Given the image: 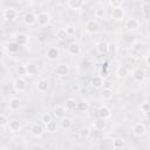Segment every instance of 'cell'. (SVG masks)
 I'll return each instance as SVG.
<instances>
[{
	"mask_svg": "<svg viewBox=\"0 0 150 150\" xmlns=\"http://www.w3.org/2000/svg\"><path fill=\"white\" fill-rule=\"evenodd\" d=\"M54 73L60 77H67L70 73V68L67 63H60L54 68Z\"/></svg>",
	"mask_w": 150,
	"mask_h": 150,
	"instance_id": "6da1fadb",
	"label": "cell"
},
{
	"mask_svg": "<svg viewBox=\"0 0 150 150\" xmlns=\"http://www.w3.org/2000/svg\"><path fill=\"white\" fill-rule=\"evenodd\" d=\"M50 14L48 12H40L38 14V25L41 26V27H45V26H48L50 23Z\"/></svg>",
	"mask_w": 150,
	"mask_h": 150,
	"instance_id": "7a4b0ae2",
	"label": "cell"
},
{
	"mask_svg": "<svg viewBox=\"0 0 150 150\" xmlns=\"http://www.w3.org/2000/svg\"><path fill=\"white\" fill-rule=\"evenodd\" d=\"M100 28V25L98 22L95 20V19H90L86 22V26H84V29L88 34H95Z\"/></svg>",
	"mask_w": 150,
	"mask_h": 150,
	"instance_id": "3957f363",
	"label": "cell"
},
{
	"mask_svg": "<svg viewBox=\"0 0 150 150\" xmlns=\"http://www.w3.org/2000/svg\"><path fill=\"white\" fill-rule=\"evenodd\" d=\"M13 89L16 93H23L27 89V83L22 77H18L13 81Z\"/></svg>",
	"mask_w": 150,
	"mask_h": 150,
	"instance_id": "277c9868",
	"label": "cell"
},
{
	"mask_svg": "<svg viewBox=\"0 0 150 150\" xmlns=\"http://www.w3.org/2000/svg\"><path fill=\"white\" fill-rule=\"evenodd\" d=\"M124 27L129 32H136L139 28V21L137 19H135V18H129V19L125 20Z\"/></svg>",
	"mask_w": 150,
	"mask_h": 150,
	"instance_id": "5b68a950",
	"label": "cell"
},
{
	"mask_svg": "<svg viewBox=\"0 0 150 150\" xmlns=\"http://www.w3.org/2000/svg\"><path fill=\"white\" fill-rule=\"evenodd\" d=\"M2 16L7 21H13V20H15L18 18V11L15 8H13V7H8V8L4 9Z\"/></svg>",
	"mask_w": 150,
	"mask_h": 150,
	"instance_id": "8992f818",
	"label": "cell"
},
{
	"mask_svg": "<svg viewBox=\"0 0 150 150\" xmlns=\"http://www.w3.org/2000/svg\"><path fill=\"white\" fill-rule=\"evenodd\" d=\"M131 76H132L134 81H136V82H142V81L145 80L146 74H145V70H144V69H142V68H136V69H134V70L131 71Z\"/></svg>",
	"mask_w": 150,
	"mask_h": 150,
	"instance_id": "52a82bcc",
	"label": "cell"
},
{
	"mask_svg": "<svg viewBox=\"0 0 150 150\" xmlns=\"http://www.w3.org/2000/svg\"><path fill=\"white\" fill-rule=\"evenodd\" d=\"M146 131H148V129H146V127H145L144 123H136L132 127V134L135 136H137V137L144 136L146 134Z\"/></svg>",
	"mask_w": 150,
	"mask_h": 150,
	"instance_id": "ba28073f",
	"label": "cell"
},
{
	"mask_svg": "<svg viewBox=\"0 0 150 150\" xmlns=\"http://www.w3.org/2000/svg\"><path fill=\"white\" fill-rule=\"evenodd\" d=\"M124 15H125V12L122 7H116V8H112L111 11V19L115 21H122L124 19Z\"/></svg>",
	"mask_w": 150,
	"mask_h": 150,
	"instance_id": "9c48e42d",
	"label": "cell"
},
{
	"mask_svg": "<svg viewBox=\"0 0 150 150\" xmlns=\"http://www.w3.org/2000/svg\"><path fill=\"white\" fill-rule=\"evenodd\" d=\"M97 117L100 118H103V120H109L111 117V111L110 109L107 107V105H101L98 109H97Z\"/></svg>",
	"mask_w": 150,
	"mask_h": 150,
	"instance_id": "30bf717a",
	"label": "cell"
},
{
	"mask_svg": "<svg viewBox=\"0 0 150 150\" xmlns=\"http://www.w3.org/2000/svg\"><path fill=\"white\" fill-rule=\"evenodd\" d=\"M46 56L49 61H55L60 56V49L57 47H50V48H48V50L46 53Z\"/></svg>",
	"mask_w": 150,
	"mask_h": 150,
	"instance_id": "8fae6325",
	"label": "cell"
},
{
	"mask_svg": "<svg viewBox=\"0 0 150 150\" xmlns=\"http://www.w3.org/2000/svg\"><path fill=\"white\" fill-rule=\"evenodd\" d=\"M23 22H25V25H27V26H32V25H34V23L38 22V15L34 14L33 12L26 13L25 16H23Z\"/></svg>",
	"mask_w": 150,
	"mask_h": 150,
	"instance_id": "7c38bea8",
	"label": "cell"
},
{
	"mask_svg": "<svg viewBox=\"0 0 150 150\" xmlns=\"http://www.w3.org/2000/svg\"><path fill=\"white\" fill-rule=\"evenodd\" d=\"M45 130H46V129H45L41 124L35 123V124H33L32 128H30V134H32L34 137H41V136L45 134Z\"/></svg>",
	"mask_w": 150,
	"mask_h": 150,
	"instance_id": "4fadbf2b",
	"label": "cell"
},
{
	"mask_svg": "<svg viewBox=\"0 0 150 150\" xmlns=\"http://www.w3.org/2000/svg\"><path fill=\"white\" fill-rule=\"evenodd\" d=\"M14 41H15L19 46H26V45L28 43V41H29V36H28L27 34H25V33H19V34L15 35Z\"/></svg>",
	"mask_w": 150,
	"mask_h": 150,
	"instance_id": "5bb4252c",
	"label": "cell"
},
{
	"mask_svg": "<svg viewBox=\"0 0 150 150\" xmlns=\"http://www.w3.org/2000/svg\"><path fill=\"white\" fill-rule=\"evenodd\" d=\"M36 89H38V91H40V93H46V91L49 89V82H48V80H46V79H40V80L36 82Z\"/></svg>",
	"mask_w": 150,
	"mask_h": 150,
	"instance_id": "9a60e30c",
	"label": "cell"
},
{
	"mask_svg": "<svg viewBox=\"0 0 150 150\" xmlns=\"http://www.w3.org/2000/svg\"><path fill=\"white\" fill-rule=\"evenodd\" d=\"M67 50H68V54H70V55H73V56H76V55H79V54L81 53V46H80L77 42H71V43L68 46Z\"/></svg>",
	"mask_w": 150,
	"mask_h": 150,
	"instance_id": "2e32d148",
	"label": "cell"
},
{
	"mask_svg": "<svg viewBox=\"0 0 150 150\" xmlns=\"http://www.w3.org/2000/svg\"><path fill=\"white\" fill-rule=\"evenodd\" d=\"M69 8L74 11H80L84 6V0H67Z\"/></svg>",
	"mask_w": 150,
	"mask_h": 150,
	"instance_id": "e0dca14e",
	"label": "cell"
},
{
	"mask_svg": "<svg viewBox=\"0 0 150 150\" xmlns=\"http://www.w3.org/2000/svg\"><path fill=\"white\" fill-rule=\"evenodd\" d=\"M130 75V70L128 67L125 66H120L117 69H116V76L118 79H125Z\"/></svg>",
	"mask_w": 150,
	"mask_h": 150,
	"instance_id": "ac0fdd59",
	"label": "cell"
},
{
	"mask_svg": "<svg viewBox=\"0 0 150 150\" xmlns=\"http://www.w3.org/2000/svg\"><path fill=\"white\" fill-rule=\"evenodd\" d=\"M103 83H104V81H103L102 76H93L91 80H90V84H91V87L95 88V89L102 88V87H103Z\"/></svg>",
	"mask_w": 150,
	"mask_h": 150,
	"instance_id": "d6986e66",
	"label": "cell"
},
{
	"mask_svg": "<svg viewBox=\"0 0 150 150\" xmlns=\"http://www.w3.org/2000/svg\"><path fill=\"white\" fill-rule=\"evenodd\" d=\"M8 107H9V110L12 111H16L20 109L21 107V100L18 98V97H13L9 100V103H8Z\"/></svg>",
	"mask_w": 150,
	"mask_h": 150,
	"instance_id": "ffe728a7",
	"label": "cell"
},
{
	"mask_svg": "<svg viewBox=\"0 0 150 150\" xmlns=\"http://www.w3.org/2000/svg\"><path fill=\"white\" fill-rule=\"evenodd\" d=\"M64 107H66L68 112H73L75 110H77V102L74 98H68L64 103Z\"/></svg>",
	"mask_w": 150,
	"mask_h": 150,
	"instance_id": "44dd1931",
	"label": "cell"
},
{
	"mask_svg": "<svg viewBox=\"0 0 150 150\" xmlns=\"http://www.w3.org/2000/svg\"><path fill=\"white\" fill-rule=\"evenodd\" d=\"M66 111H67L66 107L59 104V105H56V107L54 108V116H55L56 118H62V117H64Z\"/></svg>",
	"mask_w": 150,
	"mask_h": 150,
	"instance_id": "7402d4cb",
	"label": "cell"
},
{
	"mask_svg": "<svg viewBox=\"0 0 150 150\" xmlns=\"http://www.w3.org/2000/svg\"><path fill=\"white\" fill-rule=\"evenodd\" d=\"M95 49H96V52H97L98 54H104V53H107V52H108V42H105V41H100V42H97L96 46H95Z\"/></svg>",
	"mask_w": 150,
	"mask_h": 150,
	"instance_id": "603a6c76",
	"label": "cell"
},
{
	"mask_svg": "<svg viewBox=\"0 0 150 150\" xmlns=\"http://www.w3.org/2000/svg\"><path fill=\"white\" fill-rule=\"evenodd\" d=\"M60 125H61V128H62L63 130L68 131V130L71 129V127H73V122H71V120L68 118V117H62L61 121H60Z\"/></svg>",
	"mask_w": 150,
	"mask_h": 150,
	"instance_id": "cb8c5ba5",
	"label": "cell"
},
{
	"mask_svg": "<svg viewBox=\"0 0 150 150\" xmlns=\"http://www.w3.org/2000/svg\"><path fill=\"white\" fill-rule=\"evenodd\" d=\"M90 132H91V131H90L89 128H87V127H82V128L79 129V131H77V136H79L81 139H87V138H89Z\"/></svg>",
	"mask_w": 150,
	"mask_h": 150,
	"instance_id": "d4e9b609",
	"label": "cell"
},
{
	"mask_svg": "<svg viewBox=\"0 0 150 150\" xmlns=\"http://www.w3.org/2000/svg\"><path fill=\"white\" fill-rule=\"evenodd\" d=\"M45 129H46L47 132H49V134H54V132L57 131V123H56L55 121L52 120L50 122H48V123L45 124Z\"/></svg>",
	"mask_w": 150,
	"mask_h": 150,
	"instance_id": "484cf974",
	"label": "cell"
},
{
	"mask_svg": "<svg viewBox=\"0 0 150 150\" xmlns=\"http://www.w3.org/2000/svg\"><path fill=\"white\" fill-rule=\"evenodd\" d=\"M26 69H27V75H35L38 73V64L34 63V62H28L26 64Z\"/></svg>",
	"mask_w": 150,
	"mask_h": 150,
	"instance_id": "4316f807",
	"label": "cell"
},
{
	"mask_svg": "<svg viewBox=\"0 0 150 150\" xmlns=\"http://www.w3.org/2000/svg\"><path fill=\"white\" fill-rule=\"evenodd\" d=\"M141 13L144 18H150V2H142Z\"/></svg>",
	"mask_w": 150,
	"mask_h": 150,
	"instance_id": "83f0119b",
	"label": "cell"
},
{
	"mask_svg": "<svg viewBox=\"0 0 150 150\" xmlns=\"http://www.w3.org/2000/svg\"><path fill=\"white\" fill-rule=\"evenodd\" d=\"M55 35H56V39H57L59 41H66L67 38H68V33H67L66 28H60V29H57Z\"/></svg>",
	"mask_w": 150,
	"mask_h": 150,
	"instance_id": "f1b7e54d",
	"label": "cell"
},
{
	"mask_svg": "<svg viewBox=\"0 0 150 150\" xmlns=\"http://www.w3.org/2000/svg\"><path fill=\"white\" fill-rule=\"evenodd\" d=\"M114 96V91L112 88H103V90L101 91V97L103 100H110Z\"/></svg>",
	"mask_w": 150,
	"mask_h": 150,
	"instance_id": "f546056e",
	"label": "cell"
},
{
	"mask_svg": "<svg viewBox=\"0 0 150 150\" xmlns=\"http://www.w3.org/2000/svg\"><path fill=\"white\" fill-rule=\"evenodd\" d=\"M8 129H9L12 132H16V131H19V130L21 129V123H20L19 121H16V120H13V121L9 122Z\"/></svg>",
	"mask_w": 150,
	"mask_h": 150,
	"instance_id": "4dcf8cb0",
	"label": "cell"
},
{
	"mask_svg": "<svg viewBox=\"0 0 150 150\" xmlns=\"http://www.w3.org/2000/svg\"><path fill=\"white\" fill-rule=\"evenodd\" d=\"M124 145H125L124 138L117 137V138L112 139V148H114V149H122V148H124Z\"/></svg>",
	"mask_w": 150,
	"mask_h": 150,
	"instance_id": "1f68e13d",
	"label": "cell"
},
{
	"mask_svg": "<svg viewBox=\"0 0 150 150\" xmlns=\"http://www.w3.org/2000/svg\"><path fill=\"white\" fill-rule=\"evenodd\" d=\"M19 47H20V46H19L15 41H13V42H8V43H7L6 49H7L8 53L14 54V53H18V52H19Z\"/></svg>",
	"mask_w": 150,
	"mask_h": 150,
	"instance_id": "d6a6232c",
	"label": "cell"
},
{
	"mask_svg": "<svg viewBox=\"0 0 150 150\" xmlns=\"http://www.w3.org/2000/svg\"><path fill=\"white\" fill-rule=\"evenodd\" d=\"M105 125H107V122H105V120H103V118H97V120H95L94 121V129H97V130H103L104 128H105Z\"/></svg>",
	"mask_w": 150,
	"mask_h": 150,
	"instance_id": "836d02e7",
	"label": "cell"
},
{
	"mask_svg": "<svg viewBox=\"0 0 150 150\" xmlns=\"http://www.w3.org/2000/svg\"><path fill=\"white\" fill-rule=\"evenodd\" d=\"M8 124H9V121H8L7 116L1 114L0 115V127H1V129H5L6 127H8Z\"/></svg>",
	"mask_w": 150,
	"mask_h": 150,
	"instance_id": "e575fe53",
	"label": "cell"
},
{
	"mask_svg": "<svg viewBox=\"0 0 150 150\" xmlns=\"http://www.w3.org/2000/svg\"><path fill=\"white\" fill-rule=\"evenodd\" d=\"M16 74L19 76H25L27 75V69H26V64H20L16 67Z\"/></svg>",
	"mask_w": 150,
	"mask_h": 150,
	"instance_id": "d590c367",
	"label": "cell"
},
{
	"mask_svg": "<svg viewBox=\"0 0 150 150\" xmlns=\"http://www.w3.org/2000/svg\"><path fill=\"white\" fill-rule=\"evenodd\" d=\"M52 120H53V117H52V115H50L49 112H45V114H42V115H41V117H40V121H41L43 124H46V123L50 122Z\"/></svg>",
	"mask_w": 150,
	"mask_h": 150,
	"instance_id": "8d00e7d4",
	"label": "cell"
},
{
	"mask_svg": "<svg viewBox=\"0 0 150 150\" xmlns=\"http://www.w3.org/2000/svg\"><path fill=\"white\" fill-rule=\"evenodd\" d=\"M118 47H117V43L116 42H109L108 43V53L110 54H115L117 52Z\"/></svg>",
	"mask_w": 150,
	"mask_h": 150,
	"instance_id": "74e56055",
	"label": "cell"
},
{
	"mask_svg": "<svg viewBox=\"0 0 150 150\" xmlns=\"http://www.w3.org/2000/svg\"><path fill=\"white\" fill-rule=\"evenodd\" d=\"M104 15H105V12H104V9L103 8H96V11H95V18L96 19H100V20H102V19H104Z\"/></svg>",
	"mask_w": 150,
	"mask_h": 150,
	"instance_id": "f35d334b",
	"label": "cell"
},
{
	"mask_svg": "<svg viewBox=\"0 0 150 150\" xmlns=\"http://www.w3.org/2000/svg\"><path fill=\"white\" fill-rule=\"evenodd\" d=\"M88 110V103L87 102H77V111L80 112H83V111H87Z\"/></svg>",
	"mask_w": 150,
	"mask_h": 150,
	"instance_id": "ab89813d",
	"label": "cell"
},
{
	"mask_svg": "<svg viewBox=\"0 0 150 150\" xmlns=\"http://www.w3.org/2000/svg\"><path fill=\"white\" fill-rule=\"evenodd\" d=\"M139 110L142 111V112H148V111H150V103L149 102H143V103H141V105H139Z\"/></svg>",
	"mask_w": 150,
	"mask_h": 150,
	"instance_id": "60d3db41",
	"label": "cell"
},
{
	"mask_svg": "<svg viewBox=\"0 0 150 150\" xmlns=\"http://www.w3.org/2000/svg\"><path fill=\"white\" fill-rule=\"evenodd\" d=\"M93 141H96V139H98L100 137H101V130H97V129H95V131H91L90 132V136H89Z\"/></svg>",
	"mask_w": 150,
	"mask_h": 150,
	"instance_id": "b9f144b4",
	"label": "cell"
},
{
	"mask_svg": "<svg viewBox=\"0 0 150 150\" xmlns=\"http://www.w3.org/2000/svg\"><path fill=\"white\" fill-rule=\"evenodd\" d=\"M123 0H109V6L111 8H116V7H121Z\"/></svg>",
	"mask_w": 150,
	"mask_h": 150,
	"instance_id": "7bdbcfd3",
	"label": "cell"
},
{
	"mask_svg": "<svg viewBox=\"0 0 150 150\" xmlns=\"http://www.w3.org/2000/svg\"><path fill=\"white\" fill-rule=\"evenodd\" d=\"M143 48H144V45L141 43V42H136V43L134 45V49H135L136 52H141Z\"/></svg>",
	"mask_w": 150,
	"mask_h": 150,
	"instance_id": "ee69618b",
	"label": "cell"
},
{
	"mask_svg": "<svg viewBox=\"0 0 150 150\" xmlns=\"http://www.w3.org/2000/svg\"><path fill=\"white\" fill-rule=\"evenodd\" d=\"M66 30H67L68 35H73V34L75 33V30H74V28H73L71 26H67V27H66Z\"/></svg>",
	"mask_w": 150,
	"mask_h": 150,
	"instance_id": "f6af8a7d",
	"label": "cell"
},
{
	"mask_svg": "<svg viewBox=\"0 0 150 150\" xmlns=\"http://www.w3.org/2000/svg\"><path fill=\"white\" fill-rule=\"evenodd\" d=\"M144 61H145V64L148 66V67H150V52L145 55V57H144Z\"/></svg>",
	"mask_w": 150,
	"mask_h": 150,
	"instance_id": "bcb514c9",
	"label": "cell"
},
{
	"mask_svg": "<svg viewBox=\"0 0 150 150\" xmlns=\"http://www.w3.org/2000/svg\"><path fill=\"white\" fill-rule=\"evenodd\" d=\"M103 88H111L110 82H104V83H103Z\"/></svg>",
	"mask_w": 150,
	"mask_h": 150,
	"instance_id": "7dc6e473",
	"label": "cell"
},
{
	"mask_svg": "<svg viewBox=\"0 0 150 150\" xmlns=\"http://www.w3.org/2000/svg\"><path fill=\"white\" fill-rule=\"evenodd\" d=\"M145 116H146V118H150V111L145 112Z\"/></svg>",
	"mask_w": 150,
	"mask_h": 150,
	"instance_id": "c3c4849f",
	"label": "cell"
},
{
	"mask_svg": "<svg viewBox=\"0 0 150 150\" xmlns=\"http://www.w3.org/2000/svg\"><path fill=\"white\" fill-rule=\"evenodd\" d=\"M143 2H150V0H143Z\"/></svg>",
	"mask_w": 150,
	"mask_h": 150,
	"instance_id": "681fc988",
	"label": "cell"
},
{
	"mask_svg": "<svg viewBox=\"0 0 150 150\" xmlns=\"http://www.w3.org/2000/svg\"><path fill=\"white\" fill-rule=\"evenodd\" d=\"M148 131H149V134H150V125H149V128H148Z\"/></svg>",
	"mask_w": 150,
	"mask_h": 150,
	"instance_id": "f907efd6",
	"label": "cell"
},
{
	"mask_svg": "<svg viewBox=\"0 0 150 150\" xmlns=\"http://www.w3.org/2000/svg\"><path fill=\"white\" fill-rule=\"evenodd\" d=\"M149 81H150V80H149Z\"/></svg>",
	"mask_w": 150,
	"mask_h": 150,
	"instance_id": "816d5d0a",
	"label": "cell"
}]
</instances>
